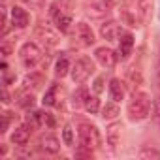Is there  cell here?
<instances>
[{
	"instance_id": "4dcf8cb0",
	"label": "cell",
	"mask_w": 160,
	"mask_h": 160,
	"mask_svg": "<svg viewBox=\"0 0 160 160\" xmlns=\"http://www.w3.org/2000/svg\"><path fill=\"white\" fill-rule=\"evenodd\" d=\"M2 98H4V100H2L4 104H8V102H10V94H8V91H6V87L2 89Z\"/></svg>"
},
{
	"instance_id": "83f0119b",
	"label": "cell",
	"mask_w": 160,
	"mask_h": 160,
	"mask_svg": "<svg viewBox=\"0 0 160 160\" xmlns=\"http://www.w3.org/2000/svg\"><path fill=\"white\" fill-rule=\"evenodd\" d=\"M104 91V77H96V81H94V92L100 94Z\"/></svg>"
},
{
	"instance_id": "ffe728a7",
	"label": "cell",
	"mask_w": 160,
	"mask_h": 160,
	"mask_svg": "<svg viewBox=\"0 0 160 160\" xmlns=\"http://www.w3.org/2000/svg\"><path fill=\"white\" fill-rule=\"evenodd\" d=\"M87 91L85 89H79V91H75V94H73V106H81V104H85L87 102Z\"/></svg>"
},
{
	"instance_id": "52a82bcc",
	"label": "cell",
	"mask_w": 160,
	"mask_h": 160,
	"mask_svg": "<svg viewBox=\"0 0 160 160\" xmlns=\"http://www.w3.org/2000/svg\"><path fill=\"white\" fill-rule=\"evenodd\" d=\"M77 38L83 42V45H92L94 43V32L87 23H77Z\"/></svg>"
},
{
	"instance_id": "f1b7e54d",
	"label": "cell",
	"mask_w": 160,
	"mask_h": 160,
	"mask_svg": "<svg viewBox=\"0 0 160 160\" xmlns=\"http://www.w3.org/2000/svg\"><path fill=\"white\" fill-rule=\"evenodd\" d=\"M10 115H12V113H4V115H2V130H0L2 134H4V132L8 130V126H10Z\"/></svg>"
},
{
	"instance_id": "3957f363",
	"label": "cell",
	"mask_w": 160,
	"mask_h": 160,
	"mask_svg": "<svg viewBox=\"0 0 160 160\" xmlns=\"http://www.w3.org/2000/svg\"><path fill=\"white\" fill-rule=\"evenodd\" d=\"M92 72H94V62L89 57H81L72 66V79L75 83H83Z\"/></svg>"
},
{
	"instance_id": "484cf974",
	"label": "cell",
	"mask_w": 160,
	"mask_h": 160,
	"mask_svg": "<svg viewBox=\"0 0 160 160\" xmlns=\"http://www.w3.org/2000/svg\"><path fill=\"white\" fill-rule=\"evenodd\" d=\"M152 115H154V121L160 124V96L154 100V106H152Z\"/></svg>"
},
{
	"instance_id": "603a6c76",
	"label": "cell",
	"mask_w": 160,
	"mask_h": 160,
	"mask_svg": "<svg viewBox=\"0 0 160 160\" xmlns=\"http://www.w3.org/2000/svg\"><path fill=\"white\" fill-rule=\"evenodd\" d=\"M62 138H64V143H66V145H72V143H73V132H72L70 126H64V130H62Z\"/></svg>"
},
{
	"instance_id": "4316f807",
	"label": "cell",
	"mask_w": 160,
	"mask_h": 160,
	"mask_svg": "<svg viewBox=\"0 0 160 160\" xmlns=\"http://www.w3.org/2000/svg\"><path fill=\"white\" fill-rule=\"evenodd\" d=\"M21 2L27 4V6H30V8H42L45 4V0H21Z\"/></svg>"
},
{
	"instance_id": "8992f818",
	"label": "cell",
	"mask_w": 160,
	"mask_h": 160,
	"mask_svg": "<svg viewBox=\"0 0 160 160\" xmlns=\"http://www.w3.org/2000/svg\"><path fill=\"white\" fill-rule=\"evenodd\" d=\"M28 21H30V17H28V13L23 8H19V6H13L12 8V23H13V27L25 28L28 25Z\"/></svg>"
},
{
	"instance_id": "7c38bea8",
	"label": "cell",
	"mask_w": 160,
	"mask_h": 160,
	"mask_svg": "<svg viewBox=\"0 0 160 160\" xmlns=\"http://www.w3.org/2000/svg\"><path fill=\"white\" fill-rule=\"evenodd\" d=\"M28 138H30V132L27 128H15L13 134H12V143H15V145H27Z\"/></svg>"
},
{
	"instance_id": "9a60e30c",
	"label": "cell",
	"mask_w": 160,
	"mask_h": 160,
	"mask_svg": "<svg viewBox=\"0 0 160 160\" xmlns=\"http://www.w3.org/2000/svg\"><path fill=\"white\" fill-rule=\"evenodd\" d=\"M119 113H121V109H119L117 102H109V104H106L104 109H102V117H104V119H115Z\"/></svg>"
},
{
	"instance_id": "ac0fdd59",
	"label": "cell",
	"mask_w": 160,
	"mask_h": 160,
	"mask_svg": "<svg viewBox=\"0 0 160 160\" xmlns=\"http://www.w3.org/2000/svg\"><path fill=\"white\" fill-rule=\"evenodd\" d=\"M55 23H57V27H58V30L60 32H68L70 30V25H72V19L68 17V15H55Z\"/></svg>"
},
{
	"instance_id": "5bb4252c",
	"label": "cell",
	"mask_w": 160,
	"mask_h": 160,
	"mask_svg": "<svg viewBox=\"0 0 160 160\" xmlns=\"http://www.w3.org/2000/svg\"><path fill=\"white\" fill-rule=\"evenodd\" d=\"M108 12V6H106V0H91V4H89V13L100 17Z\"/></svg>"
},
{
	"instance_id": "44dd1931",
	"label": "cell",
	"mask_w": 160,
	"mask_h": 160,
	"mask_svg": "<svg viewBox=\"0 0 160 160\" xmlns=\"http://www.w3.org/2000/svg\"><path fill=\"white\" fill-rule=\"evenodd\" d=\"M55 92H57V87L53 85V87L43 94V104H45V106H53V104H55Z\"/></svg>"
},
{
	"instance_id": "5b68a950",
	"label": "cell",
	"mask_w": 160,
	"mask_h": 160,
	"mask_svg": "<svg viewBox=\"0 0 160 160\" xmlns=\"http://www.w3.org/2000/svg\"><path fill=\"white\" fill-rule=\"evenodd\" d=\"M94 57H96V60H98L104 68H111V66H115V62H117V55H115L111 49H108V47H98V49L94 51Z\"/></svg>"
},
{
	"instance_id": "277c9868",
	"label": "cell",
	"mask_w": 160,
	"mask_h": 160,
	"mask_svg": "<svg viewBox=\"0 0 160 160\" xmlns=\"http://www.w3.org/2000/svg\"><path fill=\"white\" fill-rule=\"evenodd\" d=\"M19 58H21V62H23L25 68H34L40 62V58H42V51H40V47L36 43L27 42L21 47V51H19Z\"/></svg>"
},
{
	"instance_id": "4fadbf2b",
	"label": "cell",
	"mask_w": 160,
	"mask_h": 160,
	"mask_svg": "<svg viewBox=\"0 0 160 160\" xmlns=\"http://www.w3.org/2000/svg\"><path fill=\"white\" fill-rule=\"evenodd\" d=\"M132 45H134V38L130 34H124L121 38V47H119V53H121L122 58H128V55L132 51Z\"/></svg>"
},
{
	"instance_id": "6da1fadb",
	"label": "cell",
	"mask_w": 160,
	"mask_h": 160,
	"mask_svg": "<svg viewBox=\"0 0 160 160\" xmlns=\"http://www.w3.org/2000/svg\"><path fill=\"white\" fill-rule=\"evenodd\" d=\"M149 108H151V100L145 92H134L132 100L128 102V115L134 121H141L149 115Z\"/></svg>"
},
{
	"instance_id": "f546056e",
	"label": "cell",
	"mask_w": 160,
	"mask_h": 160,
	"mask_svg": "<svg viewBox=\"0 0 160 160\" xmlns=\"http://www.w3.org/2000/svg\"><path fill=\"white\" fill-rule=\"evenodd\" d=\"M141 156H143V158H145V156H156V158H160V152H156V151H143Z\"/></svg>"
},
{
	"instance_id": "2e32d148",
	"label": "cell",
	"mask_w": 160,
	"mask_h": 160,
	"mask_svg": "<svg viewBox=\"0 0 160 160\" xmlns=\"http://www.w3.org/2000/svg\"><path fill=\"white\" fill-rule=\"evenodd\" d=\"M68 70H72L68 58H66V57L58 58V62H57V66H55V75H57V77H64V75L68 73Z\"/></svg>"
},
{
	"instance_id": "e0dca14e",
	"label": "cell",
	"mask_w": 160,
	"mask_h": 160,
	"mask_svg": "<svg viewBox=\"0 0 160 160\" xmlns=\"http://www.w3.org/2000/svg\"><path fill=\"white\" fill-rule=\"evenodd\" d=\"M119 136H121V126H119V124H113V126L108 128V141H109L111 147H117Z\"/></svg>"
},
{
	"instance_id": "d6986e66",
	"label": "cell",
	"mask_w": 160,
	"mask_h": 160,
	"mask_svg": "<svg viewBox=\"0 0 160 160\" xmlns=\"http://www.w3.org/2000/svg\"><path fill=\"white\" fill-rule=\"evenodd\" d=\"M85 108H87V111L89 113H98L100 111V100L96 98V96H89L87 98V102H85Z\"/></svg>"
},
{
	"instance_id": "8fae6325",
	"label": "cell",
	"mask_w": 160,
	"mask_h": 160,
	"mask_svg": "<svg viewBox=\"0 0 160 160\" xmlns=\"http://www.w3.org/2000/svg\"><path fill=\"white\" fill-rule=\"evenodd\" d=\"M109 98H111L113 102H121V100L124 98V91H122V87H121V81H119V79H111V81H109Z\"/></svg>"
},
{
	"instance_id": "30bf717a",
	"label": "cell",
	"mask_w": 160,
	"mask_h": 160,
	"mask_svg": "<svg viewBox=\"0 0 160 160\" xmlns=\"http://www.w3.org/2000/svg\"><path fill=\"white\" fill-rule=\"evenodd\" d=\"M40 143H42V149L45 152H51V154L58 152V149H60V143H58V139L55 136H43L40 139Z\"/></svg>"
},
{
	"instance_id": "cb8c5ba5",
	"label": "cell",
	"mask_w": 160,
	"mask_h": 160,
	"mask_svg": "<svg viewBox=\"0 0 160 160\" xmlns=\"http://www.w3.org/2000/svg\"><path fill=\"white\" fill-rule=\"evenodd\" d=\"M19 106H23V108H32V106H34V96H32V94H25V96H21Z\"/></svg>"
},
{
	"instance_id": "1f68e13d",
	"label": "cell",
	"mask_w": 160,
	"mask_h": 160,
	"mask_svg": "<svg viewBox=\"0 0 160 160\" xmlns=\"http://www.w3.org/2000/svg\"><path fill=\"white\" fill-rule=\"evenodd\" d=\"M158 75H160V62H158Z\"/></svg>"
},
{
	"instance_id": "d4e9b609",
	"label": "cell",
	"mask_w": 160,
	"mask_h": 160,
	"mask_svg": "<svg viewBox=\"0 0 160 160\" xmlns=\"http://www.w3.org/2000/svg\"><path fill=\"white\" fill-rule=\"evenodd\" d=\"M139 10H141V15L147 17V13L151 10V0H139Z\"/></svg>"
},
{
	"instance_id": "7402d4cb",
	"label": "cell",
	"mask_w": 160,
	"mask_h": 160,
	"mask_svg": "<svg viewBox=\"0 0 160 160\" xmlns=\"http://www.w3.org/2000/svg\"><path fill=\"white\" fill-rule=\"evenodd\" d=\"M36 117H38V122L40 124H47V126H53V119L49 113H43V111H36Z\"/></svg>"
},
{
	"instance_id": "9c48e42d",
	"label": "cell",
	"mask_w": 160,
	"mask_h": 160,
	"mask_svg": "<svg viewBox=\"0 0 160 160\" xmlns=\"http://www.w3.org/2000/svg\"><path fill=\"white\" fill-rule=\"evenodd\" d=\"M102 36L108 40V42H115L117 38H119V34H121V28H119V25L117 23H113V21H109V23H106V25H102Z\"/></svg>"
},
{
	"instance_id": "ba28073f",
	"label": "cell",
	"mask_w": 160,
	"mask_h": 160,
	"mask_svg": "<svg viewBox=\"0 0 160 160\" xmlns=\"http://www.w3.org/2000/svg\"><path fill=\"white\" fill-rule=\"evenodd\" d=\"M36 36H38L45 45H49V47H53V45L58 43V36H57L53 30L45 28V27H38V28H36Z\"/></svg>"
},
{
	"instance_id": "7a4b0ae2",
	"label": "cell",
	"mask_w": 160,
	"mask_h": 160,
	"mask_svg": "<svg viewBox=\"0 0 160 160\" xmlns=\"http://www.w3.org/2000/svg\"><path fill=\"white\" fill-rule=\"evenodd\" d=\"M79 143L89 147L91 151L92 149H98L100 143H102V138H100V132L96 126H91V124H81L79 126Z\"/></svg>"
}]
</instances>
